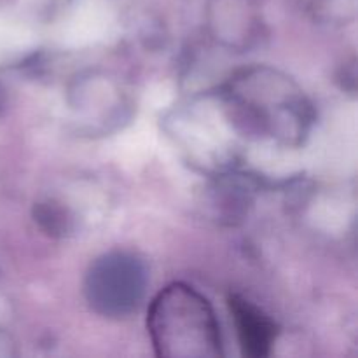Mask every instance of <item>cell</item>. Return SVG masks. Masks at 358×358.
Wrapping results in <instances>:
<instances>
[{"mask_svg": "<svg viewBox=\"0 0 358 358\" xmlns=\"http://www.w3.org/2000/svg\"><path fill=\"white\" fill-rule=\"evenodd\" d=\"M226 96L245 126L287 143H301L313 121V108L303 91L271 69L241 70L227 84Z\"/></svg>", "mask_w": 358, "mask_h": 358, "instance_id": "6da1fadb", "label": "cell"}, {"mask_svg": "<svg viewBox=\"0 0 358 358\" xmlns=\"http://www.w3.org/2000/svg\"><path fill=\"white\" fill-rule=\"evenodd\" d=\"M157 357L215 358L222 355L220 327L208 301L185 283H171L152 299L147 317Z\"/></svg>", "mask_w": 358, "mask_h": 358, "instance_id": "7a4b0ae2", "label": "cell"}, {"mask_svg": "<svg viewBox=\"0 0 358 358\" xmlns=\"http://www.w3.org/2000/svg\"><path fill=\"white\" fill-rule=\"evenodd\" d=\"M149 273L142 259L129 252H108L90 266L84 296L94 313L124 318L138 310L147 292Z\"/></svg>", "mask_w": 358, "mask_h": 358, "instance_id": "3957f363", "label": "cell"}, {"mask_svg": "<svg viewBox=\"0 0 358 358\" xmlns=\"http://www.w3.org/2000/svg\"><path fill=\"white\" fill-rule=\"evenodd\" d=\"M229 308L238 329L243 355L261 358L269 355L276 339V325L257 306L238 296L229 297Z\"/></svg>", "mask_w": 358, "mask_h": 358, "instance_id": "277c9868", "label": "cell"}, {"mask_svg": "<svg viewBox=\"0 0 358 358\" xmlns=\"http://www.w3.org/2000/svg\"><path fill=\"white\" fill-rule=\"evenodd\" d=\"M35 222L51 236H63L70 229V219L65 210L56 203H38L35 206Z\"/></svg>", "mask_w": 358, "mask_h": 358, "instance_id": "5b68a950", "label": "cell"}]
</instances>
